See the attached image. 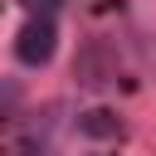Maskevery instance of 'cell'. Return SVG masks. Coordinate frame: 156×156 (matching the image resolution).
Masks as SVG:
<instances>
[{
  "mask_svg": "<svg viewBox=\"0 0 156 156\" xmlns=\"http://www.w3.org/2000/svg\"><path fill=\"white\" fill-rule=\"evenodd\" d=\"M54 44H58L54 20H29V24L15 34V58H20V63H29V68H39V63H49V58H54Z\"/></svg>",
  "mask_w": 156,
  "mask_h": 156,
  "instance_id": "6da1fadb",
  "label": "cell"
},
{
  "mask_svg": "<svg viewBox=\"0 0 156 156\" xmlns=\"http://www.w3.org/2000/svg\"><path fill=\"white\" fill-rule=\"evenodd\" d=\"M78 132H88V136H117V117L107 112V107H93V112H83L78 117Z\"/></svg>",
  "mask_w": 156,
  "mask_h": 156,
  "instance_id": "7a4b0ae2",
  "label": "cell"
},
{
  "mask_svg": "<svg viewBox=\"0 0 156 156\" xmlns=\"http://www.w3.org/2000/svg\"><path fill=\"white\" fill-rule=\"evenodd\" d=\"M20 5H24V15H29V20H49L63 0H20Z\"/></svg>",
  "mask_w": 156,
  "mask_h": 156,
  "instance_id": "3957f363",
  "label": "cell"
}]
</instances>
